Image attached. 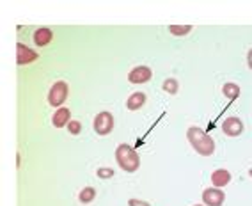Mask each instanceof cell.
I'll use <instances>...</instances> for the list:
<instances>
[{"instance_id": "14", "label": "cell", "mask_w": 252, "mask_h": 206, "mask_svg": "<svg viewBox=\"0 0 252 206\" xmlns=\"http://www.w3.org/2000/svg\"><path fill=\"white\" fill-rule=\"evenodd\" d=\"M94 197H96V188L86 187V188H82L80 194H78V201H80L82 205H89V203L94 201Z\"/></svg>"}, {"instance_id": "17", "label": "cell", "mask_w": 252, "mask_h": 206, "mask_svg": "<svg viewBox=\"0 0 252 206\" xmlns=\"http://www.w3.org/2000/svg\"><path fill=\"white\" fill-rule=\"evenodd\" d=\"M96 176L101 179H108L114 176V169H110V167H99L98 171H96Z\"/></svg>"}, {"instance_id": "6", "label": "cell", "mask_w": 252, "mask_h": 206, "mask_svg": "<svg viewBox=\"0 0 252 206\" xmlns=\"http://www.w3.org/2000/svg\"><path fill=\"white\" fill-rule=\"evenodd\" d=\"M37 59H39V54H37V52L31 50L29 46L23 45V43H18V45H16V64H18V66L31 64V63H34V61H37Z\"/></svg>"}, {"instance_id": "10", "label": "cell", "mask_w": 252, "mask_h": 206, "mask_svg": "<svg viewBox=\"0 0 252 206\" xmlns=\"http://www.w3.org/2000/svg\"><path fill=\"white\" fill-rule=\"evenodd\" d=\"M32 39H34L36 46L43 48V46H46V45H50V43H52V39H54V32L50 31L48 27H41V29H37V31L34 32Z\"/></svg>"}, {"instance_id": "11", "label": "cell", "mask_w": 252, "mask_h": 206, "mask_svg": "<svg viewBox=\"0 0 252 206\" xmlns=\"http://www.w3.org/2000/svg\"><path fill=\"white\" fill-rule=\"evenodd\" d=\"M231 181V172L225 169H217L212 172V183L215 188H224L225 185H229Z\"/></svg>"}, {"instance_id": "7", "label": "cell", "mask_w": 252, "mask_h": 206, "mask_svg": "<svg viewBox=\"0 0 252 206\" xmlns=\"http://www.w3.org/2000/svg\"><path fill=\"white\" fill-rule=\"evenodd\" d=\"M151 76H153V71L149 66H137L128 73V82L130 84H146L151 80Z\"/></svg>"}, {"instance_id": "21", "label": "cell", "mask_w": 252, "mask_h": 206, "mask_svg": "<svg viewBox=\"0 0 252 206\" xmlns=\"http://www.w3.org/2000/svg\"><path fill=\"white\" fill-rule=\"evenodd\" d=\"M249 174H251V178H252V167H251V169H249Z\"/></svg>"}, {"instance_id": "9", "label": "cell", "mask_w": 252, "mask_h": 206, "mask_svg": "<svg viewBox=\"0 0 252 206\" xmlns=\"http://www.w3.org/2000/svg\"><path fill=\"white\" fill-rule=\"evenodd\" d=\"M71 121V112H69L68 107H59L55 110L54 117H52V125L55 128H63V126H68V123Z\"/></svg>"}, {"instance_id": "3", "label": "cell", "mask_w": 252, "mask_h": 206, "mask_svg": "<svg viewBox=\"0 0 252 206\" xmlns=\"http://www.w3.org/2000/svg\"><path fill=\"white\" fill-rule=\"evenodd\" d=\"M69 94V85L64 80L55 82L48 91V103L52 107H63V103L68 100Z\"/></svg>"}, {"instance_id": "20", "label": "cell", "mask_w": 252, "mask_h": 206, "mask_svg": "<svg viewBox=\"0 0 252 206\" xmlns=\"http://www.w3.org/2000/svg\"><path fill=\"white\" fill-rule=\"evenodd\" d=\"M247 66L252 69V48L249 50V54H247Z\"/></svg>"}, {"instance_id": "4", "label": "cell", "mask_w": 252, "mask_h": 206, "mask_svg": "<svg viewBox=\"0 0 252 206\" xmlns=\"http://www.w3.org/2000/svg\"><path fill=\"white\" fill-rule=\"evenodd\" d=\"M93 128L98 135H108L114 130V116L110 112H99L94 117V123H93Z\"/></svg>"}, {"instance_id": "13", "label": "cell", "mask_w": 252, "mask_h": 206, "mask_svg": "<svg viewBox=\"0 0 252 206\" xmlns=\"http://www.w3.org/2000/svg\"><path fill=\"white\" fill-rule=\"evenodd\" d=\"M222 93H224V96L227 100H231V102H234V100L240 98V85H236L234 82H227V84H224V87H222Z\"/></svg>"}, {"instance_id": "12", "label": "cell", "mask_w": 252, "mask_h": 206, "mask_svg": "<svg viewBox=\"0 0 252 206\" xmlns=\"http://www.w3.org/2000/svg\"><path fill=\"white\" fill-rule=\"evenodd\" d=\"M144 103H146V94L139 91V93H133L130 98L126 100V108L131 110V112H135V110L144 107Z\"/></svg>"}, {"instance_id": "5", "label": "cell", "mask_w": 252, "mask_h": 206, "mask_svg": "<svg viewBox=\"0 0 252 206\" xmlns=\"http://www.w3.org/2000/svg\"><path fill=\"white\" fill-rule=\"evenodd\" d=\"M222 132H224L227 137H238L243 132V121L236 116L225 117L222 121Z\"/></svg>"}, {"instance_id": "19", "label": "cell", "mask_w": 252, "mask_h": 206, "mask_svg": "<svg viewBox=\"0 0 252 206\" xmlns=\"http://www.w3.org/2000/svg\"><path fill=\"white\" fill-rule=\"evenodd\" d=\"M128 206H151V205L146 201H139V199H130V201H128Z\"/></svg>"}, {"instance_id": "2", "label": "cell", "mask_w": 252, "mask_h": 206, "mask_svg": "<svg viewBox=\"0 0 252 206\" xmlns=\"http://www.w3.org/2000/svg\"><path fill=\"white\" fill-rule=\"evenodd\" d=\"M116 162L125 172H135L140 167V157L130 144H119L116 149Z\"/></svg>"}, {"instance_id": "15", "label": "cell", "mask_w": 252, "mask_h": 206, "mask_svg": "<svg viewBox=\"0 0 252 206\" xmlns=\"http://www.w3.org/2000/svg\"><path fill=\"white\" fill-rule=\"evenodd\" d=\"M162 89L169 94H178V91H180V82L176 80V78H167V80H163Z\"/></svg>"}, {"instance_id": "22", "label": "cell", "mask_w": 252, "mask_h": 206, "mask_svg": "<svg viewBox=\"0 0 252 206\" xmlns=\"http://www.w3.org/2000/svg\"><path fill=\"white\" fill-rule=\"evenodd\" d=\"M194 206H203V205H194Z\"/></svg>"}, {"instance_id": "16", "label": "cell", "mask_w": 252, "mask_h": 206, "mask_svg": "<svg viewBox=\"0 0 252 206\" xmlns=\"http://www.w3.org/2000/svg\"><path fill=\"white\" fill-rule=\"evenodd\" d=\"M190 31H192V25H171L169 27V32H171L172 36H178V37L187 36Z\"/></svg>"}, {"instance_id": "18", "label": "cell", "mask_w": 252, "mask_h": 206, "mask_svg": "<svg viewBox=\"0 0 252 206\" xmlns=\"http://www.w3.org/2000/svg\"><path fill=\"white\" fill-rule=\"evenodd\" d=\"M68 132L71 135H78L82 132V123L80 121H69L68 123Z\"/></svg>"}, {"instance_id": "8", "label": "cell", "mask_w": 252, "mask_h": 206, "mask_svg": "<svg viewBox=\"0 0 252 206\" xmlns=\"http://www.w3.org/2000/svg\"><path fill=\"white\" fill-rule=\"evenodd\" d=\"M225 201V194L220 188H206L203 192V203L204 206H222Z\"/></svg>"}, {"instance_id": "1", "label": "cell", "mask_w": 252, "mask_h": 206, "mask_svg": "<svg viewBox=\"0 0 252 206\" xmlns=\"http://www.w3.org/2000/svg\"><path fill=\"white\" fill-rule=\"evenodd\" d=\"M187 139H189L190 146L195 149L197 155L201 157H212L215 153V140L212 135H208L203 128L199 126H190L187 130Z\"/></svg>"}]
</instances>
